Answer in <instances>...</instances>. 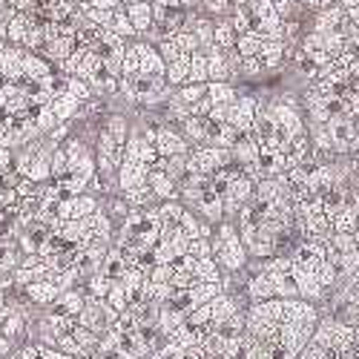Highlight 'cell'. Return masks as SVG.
<instances>
[{
	"mask_svg": "<svg viewBox=\"0 0 359 359\" xmlns=\"http://www.w3.org/2000/svg\"><path fill=\"white\" fill-rule=\"evenodd\" d=\"M267 109H271V115L276 118V124H279V133H282V138H285V144L290 141V138H296V135H302V133H308V124L302 121V112L296 109V104L293 101H273V104H267Z\"/></svg>",
	"mask_w": 359,
	"mask_h": 359,
	"instance_id": "obj_4",
	"label": "cell"
},
{
	"mask_svg": "<svg viewBox=\"0 0 359 359\" xmlns=\"http://www.w3.org/2000/svg\"><path fill=\"white\" fill-rule=\"evenodd\" d=\"M236 41H238V32H236V26H233V18H219L216 20V35H213V43L224 52L236 49Z\"/></svg>",
	"mask_w": 359,
	"mask_h": 359,
	"instance_id": "obj_21",
	"label": "cell"
},
{
	"mask_svg": "<svg viewBox=\"0 0 359 359\" xmlns=\"http://www.w3.org/2000/svg\"><path fill=\"white\" fill-rule=\"evenodd\" d=\"M121 196L127 198V204L133 207V210H144V207H153V204L158 201L149 184H138V187H133V190H124Z\"/></svg>",
	"mask_w": 359,
	"mask_h": 359,
	"instance_id": "obj_22",
	"label": "cell"
},
{
	"mask_svg": "<svg viewBox=\"0 0 359 359\" xmlns=\"http://www.w3.org/2000/svg\"><path fill=\"white\" fill-rule=\"evenodd\" d=\"M89 6H101V9H115V6H124V0H89V4H86L83 9H89Z\"/></svg>",
	"mask_w": 359,
	"mask_h": 359,
	"instance_id": "obj_38",
	"label": "cell"
},
{
	"mask_svg": "<svg viewBox=\"0 0 359 359\" xmlns=\"http://www.w3.org/2000/svg\"><path fill=\"white\" fill-rule=\"evenodd\" d=\"M130 271V262H127V256L121 253V248H109V253H107V259H104V264H101V273H107L112 282H118L124 273Z\"/></svg>",
	"mask_w": 359,
	"mask_h": 359,
	"instance_id": "obj_19",
	"label": "cell"
},
{
	"mask_svg": "<svg viewBox=\"0 0 359 359\" xmlns=\"http://www.w3.org/2000/svg\"><path fill=\"white\" fill-rule=\"evenodd\" d=\"M156 149L164 156V158H170V156H190V141L178 133V130H172V127H161L158 130V138H156Z\"/></svg>",
	"mask_w": 359,
	"mask_h": 359,
	"instance_id": "obj_9",
	"label": "cell"
},
{
	"mask_svg": "<svg viewBox=\"0 0 359 359\" xmlns=\"http://www.w3.org/2000/svg\"><path fill=\"white\" fill-rule=\"evenodd\" d=\"M172 276H175L172 264H156L153 271H149V282H156V285H172Z\"/></svg>",
	"mask_w": 359,
	"mask_h": 359,
	"instance_id": "obj_34",
	"label": "cell"
},
{
	"mask_svg": "<svg viewBox=\"0 0 359 359\" xmlns=\"http://www.w3.org/2000/svg\"><path fill=\"white\" fill-rule=\"evenodd\" d=\"M107 302H109L118 313L130 311V296H127V287H124L121 282H115V285H112V290H109V296H107Z\"/></svg>",
	"mask_w": 359,
	"mask_h": 359,
	"instance_id": "obj_31",
	"label": "cell"
},
{
	"mask_svg": "<svg viewBox=\"0 0 359 359\" xmlns=\"http://www.w3.org/2000/svg\"><path fill=\"white\" fill-rule=\"evenodd\" d=\"M147 184L153 187V193H156L158 201H172V198H178V182H172V178H170L164 170H158V167L149 170Z\"/></svg>",
	"mask_w": 359,
	"mask_h": 359,
	"instance_id": "obj_12",
	"label": "cell"
},
{
	"mask_svg": "<svg viewBox=\"0 0 359 359\" xmlns=\"http://www.w3.org/2000/svg\"><path fill=\"white\" fill-rule=\"evenodd\" d=\"M118 147H127V141H130V133H133V127H130V121H127V115H121V112H112V115H107V121H104V127H101Z\"/></svg>",
	"mask_w": 359,
	"mask_h": 359,
	"instance_id": "obj_15",
	"label": "cell"
},
{
	"mask_svg": "<svg viewBox=\"0 0 359 359\" xmlns=\"http://www.w3.org/2000/svg\"><path fill=\"white\" fill-rule=\"evenodd\" d=\"M190 57L193 55H182L178 61L167 64V83L170 86H184L190 81Z\"/></svg>",
	"mask_w": 359,
	"mask_h": 359,
	"instance_id": "obj_25",
	"label": "cell"
},
{
	"mask_svg": "<svg viewBox=\"0 0 359 359\" xmlns=\"http://www.w3.org/2000/svg\"><path fill=\"white\" fill-rule=\"evenodd\" d=\"M109 32H115V35H121V38H135L138 32H135V26H133V20H130V15H127V4L124 6H115V12H112V20H109Z\"/></svg>",
	"mask_w": 359,
	"mask_h": 359,
	"instance_id": "obj_23",
	"label": "cell"
},
{
	"mask_svg": "<svg viewBox=\"0 0 359 359\" xmlns=\"http://www.w3.org/2000/svg\"><path fill=\"white\" fill-rule=\"evenodd\" d=\"M147 175H149V167H147V164L133 161V158H124L121 167H118V175H115L118 193L133 190V187H138V184H147Z\"/></svg>",
	"mask_w": 359,
	"mask_h": 359,
	"instance_id": "obj_10",
	"label": "cell"
},
{
	"mask_svg": "<svg viewBox=\"0 0 359 359\" xmlns=\"http://www.w3.org/2000/svg\"><path fill=\"white\" fill-rule=\"evenodd\" d=\"M262 46H264V38L259 32H245V35H238V41H236V52L242 57H256L262 52Z\"/></svg>",
	"mask_w": 359,
	"mask_h": 359,
	"instance_id": "obj_28",
	"label": "cell"
},
{
	"mask_svg": "<svg viewBox=\"0 0 359 359\" xmlns=\"http://www.w3.org/2000/svg\"><path fill=\"white\" fill-rule=\"evenodd\" d=\"M86 299H89L86 285L72 287V290H64V293H61V296H57L55 302H52L49 313H57V316H72V319H78V316H81V311H83V305H86Z\"/></svg>",
	"mask_w": 359,
	"mask_h": 359,
	"instance_id": "obj_7",
	"label": "cell"
},
{
	"mask_svg": "<svg viewBox=\"0 0 359 359\" xmlns=\"http://www.w3.org/2000/svg\"><path fill=\"white\" fill-rule=\"evenodd\" d=\"M207 95H210L213 104H236L238 101V93L230 81H210L207 83Z\"/></svg>",
	"mask_w": 359,
	"mask_h": 359,
	"instance_id": "obj_24",
	"label": "cell"
},
{
	"mask_svg": "<svg viewBox=\"0 0 359 359\" xmlns=\"http://www.w3.org/2000/svg\"><path fill=\"white\" fill-rule=\"evenodd\" d=\"M138 55H141V72L138 75H149V78H167V61L161 57L158 46L149 41H138Z\"/></svg>",
	"mask_w": 359,
	"mask_h": 359,
	"instance_id": "obj_8",
	"label": "cell"
},
{
	"mask_svg": "<svg viewBox=\"0 0 359 359\" xmlns=\"http://www.w3.org/2000/svg\"><path fill=\"white\" fill-rule=\"evenodd\" d=\"M230 164H236L233 149H227V147H213V144L193 147L190 156H187V172H190V175H213L216 170L230 167Z\"/></svg>",
	"mask_w": 359,
	"mask_h": 359,
	"instance_id": "obj_2",
	"label": "cell"
},
{
	"mask_svg": "<svg viewBox=\"0 0 359 359\" xmlns=\"http://www.w3.org/2000/svg\"><path fill=\"white\" fill-rule=\"evenodd\" d=\"M259 109H262V104H259L253 95H238V101L230 107V118H227V121H230L236 130L250 133V130H253V124H256Z\"/></svg>",
	"mask_w": 359,
	"mask_h": 359,
	"instance_id": "obj_6",
	"label": "cell"
},
{
	"mask_svg": "<svg viewBox=\"0 0 359 359\" xmlns=\"http://www.w3.org/2000/svg\"><path fill=\"white\" fill-rule=\"evenodd\" d=\"M55 72H52V67H49V61L43 55H38V52H23V78L26 81H46V78H52Z\"/></svg>",
	"mask_w": 359,
	"mask_h": 359,
	"instance_id": "obj_14",
	"label": "cell"
},
{
	"mask_svg": "<svg viewBox=\"0 0 359 359\" xmlns=\"http://www.w3.org/2000/svg\"><path fill=\"white\" fill-rule=\"evenodd\" d=\"M158 52H161V57H164L167 64H172V61H178V57H182V55H187V52H182V49H178V43H175L172 38L161 41V43H158Z\"/></svg>",
	"mask_w": 359,
	"mask_h": 359,
	"instance_id": "obj_36",
	"label": "cell"
},
{
	"mask_svg": "<svg viewBox=\"0 0 359 359\" xmlns=\"http://www.w3.org/2000/svg\"><path fill=\"white\" fill-rule=\"evenodd\" d=\"M213 259L222 264V271L224 273H242L245 267H248V248L242 242V236H238V227L233 222H222L216 224V233H213Z\"/></svg>",
	"mask_w": 359,
	"mask_h": 359,
	"instance_id": "obj_1",
	"label": "cell"
},
{
	"mask_svg": "<svg viewBox=\"0 0 359 359\" xmlns=\"http://www.w3.org/2000/svg\"><path fill=\"white\" fill-rule=\"evenodd\" d=\"M187 83H210V67H207V52L198 49L190 57V81Z\"/></svg>",
	"mask_w": 359,
	"mask_h": 359,
	"instance_id": "obj_26",
	"label": "cell"
},
{
	"mask_svg": "<svg viewBox=\"0 0 359 359\" xmlns=\"http://www.w3.org/2000/svg\"><path fill=\"white\" fill-rule=\"evenodd\" d=\"M334 4H339V0H305V9L322 12V9H327V6H334Z\"/></svg>",
	"mask_w": 359,
	"mask_h": 359,
	"instance_id": "obj_37",
	"label": "cell"
},
{
	"mask_svg": "<svg viewBox=\"0 0 359 359\" xmlns=\"http://www.w3.org/2000/svg\"><path fill=\"white\" fill-rule=\"evenodd\" d=\"M138 72H141V55H138V46L130 43L124 55V75H138Z\"/></svg>",
	"mask_w": 359,
	"mask_h": 359,
	"instance_id": "obj_35",
	"label": "cell"
},
{
	"mask_svg": "<svg viewBox=\"0 0 359 359\" xmlns=\"http://www.w3.org/2000/svg\"><path fill=\"white\" fill-rule=\"evenodd\" d=\"M49 107H52V112L57 115V121H61V124H69L72 118H78V112H81L83 101H78L75 95L64 93V95H55V98L49 101Z\"/></svg>",
	"mask_w": 359,
	"mask_h": 359,
	"instance_id": "obj_17",
	"label": "cell"
},
{
	"mask_svg": "<svg viewBox=\"0 0 359 359\" xmlns=\"http://www.w3.org/2000/svg\"><path fill=\"white\" fill-rule=\"evenodd\" d=\"M67 172H69V156H67L64 144H57L52 153V178H64Z\"/></svg>",
	"mask_w": 359,
	"mask_h": 359,
	"instance_id": "obj_32",
	"label": "cell"
},
{
	"mask_svg": "<svg viewBox=\"0 0 359 359\" xmlns=\"http://www.w3.org/2000/svg\"><path fill=\"white\" fill-rule=\"evenodd\" d=\"M182 233L187 236V238H213V230H210V222H204L198 213H193V210H187L184 213V219H182Z\"/></svg>",
	"mask_w": 359,
	"mask_h": 359,
	"instance_id": "obj_20",
	"label": "cell"
},
{
	"mask_svg": "<svg viewBox=\"0 0 359 359\" xmlns=\"http://www.w3.org/2000/svg\"><path fill=\"white\" fill-rule=\"evenodd\" d=\"M124 4H144V0H124Z\"/></svg>",
	"mask_w": 359,
	"mask_h": 359,
	"instance_id": "obj_40",
	"label": "cell"
},
{
	"mask_svg": "<svg viewBox=\"0 0 359 359\" xmlns=\"http://www.w3.org/2000/svg\"><path fill=\"white\" fill-rule=\"evenodd\" d=\"M259 57H262L264 69H267V72H273V69H279V67L285 64V57H287V43H285V41H264Z\"/></svg>",
	"mask_w": 359,
	"mask_h": 359,
	"instance_id": "obj_18",
	"label": "cell"
},
{
	"mask_svg": "<svg viewBox=\"0 0 359 359\" xmlns=\"http://www.w3.org/2000/svg\"><path fill=\"white\" fill-rule=\"evenodd\" d=\"M64 290L57 287L52 279H38V282H32L26 287V296H29V302L32 305H38V308H52V302L57 296H61Z\"/></svg>",
	"mask_w": 359,
	"mask_h": 359,
	"instance_id": "obj_11",
	"label": "cell"
},
{
	"mask_svg": "<svg viewBox=\"0 0 359 359\" xmlns=\"http://www.w3.org/2000/svg\"><path fill=\"white\" fill-rule=\"evenodd\" d=\"M339 4H342L345 9H356V6H359V0H339Z\"/></svg>",
	"mask_w": 359,
	"mask_h": 359,
	"instance_id": "obj_39",
	"label": "cell"
},
{
	"mask_svg": "<svg viewBox=\"0 0 359 359\" xmlns=\"http://www.w3.org/2000/svg\"><path fill=\"white\" fill-rule=\"evenodd\" d=\"M83 285H86V293H89V296H95V299H107L115 282H112L107 273H101V271H98L95 276H89Z\"/></svg>",
	"mask_w": 359,
	"mask_h": 359,
	"instance_id": "obj_29",
	"label": "cell"
},
{
	"mask_svg": "<svg viewBox=\"0 0 359 359\" xmlns=\"http://www.w3.org/2000/svg\"><path fill=\"white\" fill-rule=\"evenodd\" d=\"M6 49V41H0V52H4Z\"/></svg>",
	"mask_w": 359,
	"mask_h": 359,
	"instance_id": "obj_41",
	"label": "cell"
},
{
	"mask_svg": "<svg viewBox=\"0 0 359 359\" xmlns=\"http://www.w3.org/2000/svg\"><path fill=\"white\" fill-rule=\"evenodd\" d=\"M207 67H210V81H230L233 78V69H230V57L224 49H219L216 43L207 46Z\"/></svg>",
	"mask_w": 359,
	"mask_h": 359,
	"instance_id": "obj_13",
	"label": "cell"
},
{
	"mask_svg": "<svg viewBox=\"0 0 359 359\" xmlns=\"http://www.w3.org/2000/svg\"><path fill=\"white\" fill-rule=\"evenodd\" d=\"M67 93L75 95L78 101H93V98H95V89L89 86L83 78H75V75L67 78Z\"/></svg>",
	"mask_w": 359,
	"mask_h": 359,
	"instance_id": "obj_30",
	"label": "cell"
},
{
	"mask_svg": "<svg viewBox=\"0 0 359 359\" xmlns=\"http://www.w3.org/2000/svg\"><path fill=\"white\" fill-rule=\"evenodd\" d=\"M158 170H164V172L172 178V182L182 184L184 178H187V156H170V158H164V156H161Z\"/></svg>",
	"mask_w": 359,
	"mask_h": 359,
	"instance_id": "obj_27",
	"label": "cell"
},
{
	"mask_svg": "<svg viewBox=\"0 0 359 359\" xmlns=\"http://www.w3.org/2000/svg\"><path fill=\"white\" fill-rule=\"evenodd\" d=\"M253 193H256V182L250 175H245V170L242 167H236V172H233V178L227 182V190H224V216L227 219H236L238 216V210L253 198Z\"/></svg>",
	"mask_w": 359,
	"mask_h": 359,
	"instance_id": "obj_3",
	"label": "cell"
},
{
	"mask_svg": "<svg viewBox=\"0 0 359 359\" xmlns=\"http://www.w3.org/2000/svg\"><path fill=\"white\" fill-rule=\"evenodd\" d=\"M187 256H193V259H210L213 256V242H210V238H190Z\"/></svg>",
	"mask_w": 359,
	"mask_h": 359,
	"instance_id": "obj_33",
	"label": "cell"
},
{
	"mask_svg": "<svg viewBox=\"0 0 359 359\" xmlns=\"http://www.w3.org/2000/svg\"><path fill=\"white\" fill-rule=\"evenodd\" d=\"M98 210H101V201L95 196L83 193V196H75V198H61V201H57L55 216L72 222V219H86V216H93Z\"/></svg>",
	"mask_w": 359,
	"mask_h": 359,
	"instance_id": "obj_5",
	"label": "cell"
},
{
	"mask_svg": "<svg viewBox=\"0 0 359 359\" xmlns=\"http://www.w3.org/2000/svg\"><path fill=\"white\" fill-rule=\"evenodd\" d=\"M127 15L135 26L138 35H147L149 29H153V0H144V4H127Z\"/></svg>",
	"mask_w": 359,
	"mask_h": 359,
	"instance_id": "obj_16",
	"label": "cell"
}]
</instances>
